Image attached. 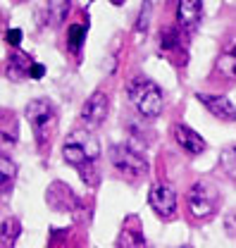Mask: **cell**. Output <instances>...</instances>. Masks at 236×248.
I'll list each match as a JSON object with an SVG mask.
<instances>
[{
    "mask_svg": "<svg viewBox=\"0 0 236 248\" xmlns=\"http://www.w3.org/2000/svg\"><path fill=\"white\" fill-rule=\"evenodd\" d=\"M98 155H100V143L89 129H74L62 143V157L69 165H86Z\"/></svg>",
    "mask_w": 236,
    "mask_h": 248,
    "instance_id": "6da1fadb",
    "label": "cell"
},
{
    "mask_svg": "<svg viewBox=\"0 0 236 248\" xmlns=\"http://www.w3.org/2000/svg\"><path fill=\"white\" fill-rule=\"evenodd\" d=\"M129 100L143 117H157L162 112V91L148 79H134L129 84Z\"/></svg>",
    "mask_w": 236,
    "mask_h": 248,
    "instance_id": "7a4b0ae2",
    "label": "cell"
},
{
    "mask_svg": "<svg viewBox=\"0 0 236 248\" xmlns=\"http://www.w3.org/2000/svg\"><path fill=\"white\" fill-rule=\"evenodd\" d=\"M186 205H189V213L196 219H205L220 208V193L215 186L205 184V182H196L186 193Z\"/></svg>",
    "mask_w": 236,
    "mask_h": 248,
    "instance_id": "3957f363",
    "label": "cell"
},
{
    "mask_svg": "<svg viewBox=\"0 0 236 248\" xmlns=\"http://www.w3.org/2000/svg\"><path fill=\"white\" fill-rule=\"evenodd\" d=\"M110 162H112V167L119 170L124 177H129V179H136V177H143L148 172V162L143 160V155H139L136 151H131L129 146H122V143H115V146H110Z\"/></svg>",
    "mask_w": 236,
    "mask_h": 248,
    "instance_id": "277c9868",
    "label": "cell"
},
{
    "mask_svg": "<svg viewBox=\"0 0 236 248\" xmlns=\"http://www.w3.org/2000/svg\"><path fill=\"white\" fill-rule=\"evenodd\" d=\"M148 201H150V208L160 217H165V219H170L177 213V193H174L172 186L153 184L150 186V193H148Z\"/></svg>",
    "mask_w": 236,
    "mask_h": 248,
    "instance_id": "5b68a950",
    "label": "cell"
},
{
    "mask_svg": "<svg viewBox=\"0 0 236 248\" xmlns=\"http://www.w3.org/2000/svg\"><path fill=\"white\" fill-rule=\"evenodd\" d=\"M108 112H110V100H108V95L103 91H95L89 100L84 103V108H81V122L89 124V126H98V124L105 122Z\"/></svg>",
    "mask_w": 236,
    "mask_h": 248,
    "instance_id": "8992f818",
    "label": "cell"
},
{
    "mask_svg": "<svg viewBox=\"0 0 236 248\" xmlns=\"http://www.w3.org/2000/svg\"><path fill=\"white\" fill-rule=\"evenodd\" d=\"M198 100L207 108V112H212L215 117L224 120V122H236V105L227 95H207L198 93Z\"/></svg>",
    "mask_w": 236,
    "mask_h": 248,
    "instance_id": "52a82bcc",
    "label": "cell"
},
{
    "mask_svg": "<svg viewBox=\"0 0 236 248\" xmlns=\"http://www.w3.org/2000/svg\"><path fill=\"white\" fill-rule=\"evenodd\" d=\"M27 120L31 122L33 131L41 136V131L53 122V105L48 100H31L27 108Z\"/></svg>",
    "mask_w": 236,
    "mask_h": 248,
    "instance_id": "ba28073f",
    "label": "cell"
},
{
    "mask_svg": "<svg viewBox=\"0 0 236 248\" xmlns=\"http://www.w3.org/2000/svg\"><path fill=\"white\" fill-rule=\"evenodd\" d=\"M174 139H177L179 146L191 155H198V153L205 151V141H203V136L196 134V131H193L191 126H186V124H177V126H174Z\"/></svg>",
    "mask_w": 236,
    "mask_h": 248,
    "instance_id": "9c48e42d",
    "label": "cell"
},
{
    "mask_svg": "<svg viewBox=\"0 0 236 248\" xmlns=\"http://www.w3.org/2000/svg\"><path fill=\"white\" fill-rule=\"evenodd\" d=\"M201 15H203V2L201 0H181L177 5V19L184 29L196 27Z\"/></svg>",
    "mask_w": 236,
    "mask_h": 248,
    "instance_id": "30bf717a",
    "label": "cell"
},
{
    "mask_svg": "<svg viewBox=\"0 0 236 248\" xmlns=\"http://www.w3.org/2000/svg\"><path fill=\"white\" fill-rule=\"evenodd\" d=\"M31 67H33V62H31L29 55H24V53H12V55L7 58L5 74H7V79L19 81V79H24V77H31Z\"/></svg>",
    "mask_w": 236,
    "mask_h": 248,
    "instance_id": "8fae6325",
    "label": "cell"
},
{
    "mask_svg": "<svg viewBox=\"0 0 236 248\" xmlns=\"http://www.w3.org/2000/svg\"><path fill=\"white\" fill-rule=\"evenodd\" d=\"M217 72L229 77V79H236V38L229 41V46L220 53L217 58Z\"/></svg>",
    "mask_w": 236,
    "mask_h": 248,
    "instance_id": "7c38bea8",
    "label": "cell"
},
{
    "mask_svg": "<svg viewBox=\"0 0 236 248\" xmlns=\"http://www.w3.org/2000/svg\"><path fill=\"white\" fill-rule=\"evenodd\" d=\"M0 174H2V191H10L15 184V177H17V165L10 155H2L0 160Z\"/></svg>",
    "mask_w": 236,
    "mask_h": 248,
    "instance_id": "4fadbf2b",
    "label": "cell"
},
{
    "mask_svg": "<svg viewBox=\"0 0 236 248\" xmlns=\"http://www.w3.org/2000/svg\"><path fill=\"white\" fill-rule=\"evenodd\" d=\"M84 36H86V27L84 24H72L67 29V46L72 53H79L81 43H84Z\"/></svg>",
    "mask_w": 236,
    "mask_h": 248,
    "instance_id": "5bb4252c",
    "label": "cell"
},
{
    "mask_svg": "<svg viewBox=\"0 0 236 248\" xmlns=\"http://www.w3.org/2000/svg\"><path fill=\"white\" fill-rule=\"evenodd\" d=\"M17 234H19V224H17V219H15V217L2 219V248H12L15 239H17Z\"/></svg>",
    "mask_w": 236,
    "mask_h": 248,
    "instance_id": "9a60e30c",
    "label": "cell"
},
{
    "mask_svg": "<svg viewBox=\"0 0 236 248\" xmlns=\"http://www.w3.org/2000/svg\"><path fill=\"white\" fill-rule=\"evenodd\" d=\"M220 162H222V170L236 182V146H227L220 155Z\"/></svg>",
    "mask_w": 236,
    "mask_h": 248,
    "instance_id": "2e32d148",
    "label": "cell"
},
{
    "mask_svg": "<svg viewBox=\"0 0 236 248\" xmlns=\"http://www.w3.org/2000/svg\"><path fill=\"white\" fill-rule=\"evenodd\" d=\"M117 248H146V246H143V239H141L139 234H131V232L126 229V232L119 236Z\"/></svg>",
    "mask_w": 236,
    "mask_h": 248,
    "instance_id": "e0dca14e",
    "label": "cell"
},
{
    "mask_svg": "<svg viewBox=\"0 0 236 248\" xmlns=\"http://www.w3.org/2000/svg\"><path fill=\"white\" fill-rule=\"evenodd\" d=\"M19 41H22V31L19 29H10L7 31V43H10L12 48H17V46H19Z\"/></svg>",
    "mask_w": 236,
    "mask_h": 248,
    "instance_id": "ac0fdd59",
    "label": "cell"
},
{
    "mask_svg": "<svg viewBox=\"0 0 236 248\" xmlns=\"http://www.w3.org/2000/svg\"><path fill=\"white\" fill-rule=\"evenodd\" d=\"M43 74H46V67L38 64V62H33V67H31V77H33V79H41Z\"/></svg>",
    "mask_w": 236,
    "mask_h": 248,
    "instance_id": "d6986e66",
    "label": "cell"
},
{
    "mask_svg": "<svg viewBox=\"0 0 236 248\" xmlns=\"http://www.w3.org/2000/svg\"><path fill=\"white\" fill-rule=\"evenodd\" d=\"M181 248H191V246H181Z\"/></svg>",
    "mask_w": 236,
    "mask_h": 248,
    "instance_id": "ffe728a7",
    "label": "cell"
}]
</instances>
